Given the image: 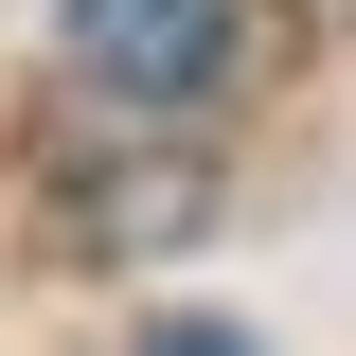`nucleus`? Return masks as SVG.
Segmentation results:
<instances>
[{"mask_svg": "<svg viewBox=\"0 0 356 356\" xmlns=\"http://www.w3.org/2000/svg\"><path fill=\"white\" fill-rule=\"evenodd\" d=\"M250 54V0H72V72L125 89V107H178Z\"/></svg>", "mask_w": 356, "mask_h": 356, "instance_id": "f257e3e1", "label": "nucleus"}, {"mask_svg": "<svg viewBox=\"0 0 356 356\" xmlns=\"http://www.w3.org/2000/svg\"><path fill=\"white\" fill-rule=\"evenodd\" d=\"M143 356H250V339H232V321H161Z\"/></svg>", "mask_w": 356, "mask_h": 356, "instance_id": "f03ea898", "label": "nucleus"}]
</instances>
